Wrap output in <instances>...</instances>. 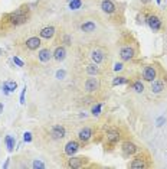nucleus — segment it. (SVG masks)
I'll return each mask as SVG.
<instances>
[{
  "mask_svg": "<svg viewBox=\"0 0 167 169\" xmlns=\"http://www.w3.org/2000/svg\"><path fill=\"white\" fill-rule=\"evenodd\" d=\"M28 18H29L28 10L23 9V7H20V9L12 12V13L7 16V20H9L10 25H14V26H17V25L25 23V22L28 20Z\"/></svg>",
  "mask_w": 167,
  "mask_h": 169,
  "instance_id": "nucleus-1",
  "label": "nucleus"
},
{
  "mask_svg": "<svg viewBox=\"0 0 167 169\" xmlns=\"http://www.w3.org/2000/svg\"><path fill=\"white\" fill-rule=\"evenodd\" d=\"M147 25L148 28L151 29L153 32H158L160 29H161V19L156 16V14H151V16H148L147 18Z\"/></svg>",
  "mask_w": 167,
  "mask_h": 169,
  "instance_id": "nucleus-2",
  "label": "nucleus"
},
{
  "mask_svg": "<svg viewBox=\"0 0 167 169\" xmlns=\"http://www.w3.org/2000/svg\"><path fill=\"white\" fill-rule=\"evenodd\" d=\"M98 90H100V80L95 78V75L85 81V91H88V93H95Z\"/></svg>",
  "mask_w": 167,
  "mask_h": 169,
  "instance_id": "nucleus-3",
  "label": "nucleus"
},
{
  "mask_svg": "<svg viewBox=\"0 0 167 169\" xmlns=\"http://www.w3.org/2000/svg\"><path fill=\"white\" fill-rule=\"evenodd\" d=\"M65 135H66V130H65V127L61 126V124H56V126H53L52 129H51V136H52V139H55V140L63 139Z\"/></svg>",
  "mask_w": 167,
  "mask_h": 169,
  "instance_id": "nucleus-4",
  "label": "nucleus"
},
{
  "mask_svg": "<svg viewBox=\"0 0 167 169\" xmlns=\"http://www.w3.org/2000/svg\"><path fill=\"white\" fill-rule=\"evenodd\" d=\"M156 75H157V72H156V68H154V66H151V65H147L143 70V80L144 81L151 82L153 80H156Z\"/></svg>",
  "mask_w": 167,
  "mask_h": 169,
  "instance_id": "nucleus-5",
  "label": "nucleus"
},
{
  "mask_svg": "<svg viewBox=\"0 0 167 169\" xmlns=\"http://www.w3.org/2000/svg\"><path fill=\"white\" fill-rule=\"evenodd\" d=\"M92 136H94V131H92V129H89V127H84V129H81L79 133H78V139L81 142H84V143L89 142Z\"/></svg>",
  "mask_w": 167,
  "mask_h": 169,
  "instance_id": "nucleus-6",
  "label": "nucleus"
},
{
  "mask_svg": "<svg viewBox=\"0 0 167 169\" xmlns=\"http://www.w3.org/2000/svg\"><path fill=\"white\" fill-rule=\"evenodd\" d=\"M78 150H79V143H78L77 140H71L65 145V153H66L69 158L75 155Z\"/></svg>",
  "mask_w": 167,
  "mask_h": 169,
  "instance_id": "nucleus-7",
  "label": "nucleus"
},
{
  "mask_svg": "<svg viewBox=\"0 0 167 169\" xmlns=\"http://www.w3.org/2000/svg\"><path fill=\"white\" fill-rule=\"evenodd\" d=\"M101 9H102L104 13L111 14V13H114L115 12L117 6H115V3L112 0H102V2H101Z\"/></svg>",
  "mask_w": 167,
  "mask_h": 169,
  "instance_id": "nucleus-8",
  "label": "nucleus"
},
{
  "mask_svg": "<svg viewBox=\"0 0 167 169\" xmlns=\"http://www.w3.org/2000/svg\"><path fill=\"white\" fill-rule=\"evenodd\" d=\"M137 150H139V147H137V145H134L133 142H124V143H123V152H124L127 156L135 155Z\"/></svg>",
  "mask_w": 167,
  "mask_h": 169,
  "instance_id": "nucleus-9",
  "label": "nucleus"
},
{
  "mask_svg": "<svg viewBox=\"0 0 167 169\" xmlns=\"http://www.w3.org/2000/svg\"><path fill=\"white\" fill-rule=\"evenodd\" d=\"M120 58L121 61H130L134 58V49L131 46H124L120 51Z\"/></svg>",
  "mask_w": 167,
  "mask_h": 169,
  "instance_id": "nucleus-10",
  "label": "nucleus"
},
{
  "mask_svg": "<svg viewBox=\"0 0 167 169\" xmlns=\"http://www.w3.org/2000/svg\"><path fill=\"white\" fill-rule=\"evenodd\" d=\"M40 38L38 36H32V38H28L26 39V48L30 49V51H36L39 46H40Z\"/></svg>",
  "mask_w": 167,
  "mask_h": 169,
  "instance_id": "nucleus-11",
  "label": "nucleus"
},
{
  "mask_svg": "<svg viewBox=\"0 0 167 169\" xmlns=\"http://www.w3.org/2000/svg\"><path fill=\"white\" fill-rule=\"evenodd\" d=\"M55 28L53 26H45V28L40 29V32H39V36L43 38V39H52L55 36Z\"/></svg>",
  "mask_w": 167,
  "mask_h": 169,
  "instance_id": "nucleus-12",
  "label": "nucleus"
},
{
  "mask_svg": "<svg viewBox=\"0 0 167 169\" xmlns=\"http://www.w3.org/2000/svg\"><path fill=\"white\" fill-rule=\"evenodd\" d=\"M118 140H120V131L118 130L111 129V130L107 131V142H108V145H115Z\"/></svg>",
  "mask_w": 167,
  "mask_h": 169,
  "instance_id": "nucleus-13",
  "label": "nucleus"
},
{
  "mask_svg": "<svg viewBox=\"0 0 167 169\" xmlns=\"http://www.w3.org/2000/svg\"><path fill=\"white\" fill-rule=\"evenodd\" d=\"M84 165H85V159H84V158H75V156H71V159L68 160V166H69V168H74V169L82 168Z\"/></svg>",
  "mask_w": 167,
  "mask_h": 169,
  "instance_id": "nucleus-14",
  "label": "nucleus"
},
{
  "mask_svg": "<svg viewBox=\"0 0 167 169\" xmlns=\"http://www.w3.org/2000/svg\"><path fill=\"white\" fill-rule=\"evenodd\" d=\"M52 55L58 62H61L66 58V49H65V46H58V48H55V51L52 52Z\"/></svg>",
  "mask_w": 167,
  "mask_h": 169,
  "instance_id": "nucleus-15",
  "label": "nucleus"
},
{
  "mask_svg": "<svg viewBox=\"0 0 167 169\" xmlns=\"http://www.w3.org/2000/svg\"><path fill=\"white\" fill-rule=\"evenodd\" d=\"M52 52H51V49H48V48H43V49H40L38 54V58L40 62H49V59L52 58Z\"/></svg>",
  "mask_w": 167,
  "mask_h": 169,
  "instance_id": "nucleus-16",
  "label": "nucleus"
},
{
  "mask_svg": "<svg viewBox=\"0 0 167 169\" xmlns=\"http://www.w3.org/2000/svg\"><path fill=\"white\" fill-rule=\"evenodd\" d=\"M91 59H92V62H95V64H101V62L104 61V52L101 51V49H94V51L91 52Z\"/></svg>",
  "mask_w": 167,
  "mask_h": 169,
  "instance_id": "nucleus-17",
  "label": "nucleus"
},
{
  "mask_svg": "<svg viewBox=\"0 0 167 169\" xmlns=\"http://www.w3.org/2000/svg\"><path fill=\"white\" fill-rule=\"evenodd\" d=\"M163 90H164V81L163 80H153L151 81V91H153L154 94L161 93Z\"/></svg>",
  "mask_w": 167,
  "mask_h": 169,
  "instance_id": "nucleus-18",
  "label": "nucleus"
},
{
  "mask_svg": "<svg viewBox=\"0 0 167 169\" xmlns=\"http://www.w3.org/2000/svg\"><path fill=\"white\" fill-rule=\"evenodd\" d=\"M95 29H97V25H95V22H92V20H86V22H84V23L81 25V30H84V32H86V33L94 32Z\"/></svg>",
  "mask_w": 167,
  "mask_h": 169,
  "instance_id": "nucleus-19",
  "label": "nucleus"
},
{
  "mask_svg": "<svg viewBox=\"0 0 167 169\" xmlns=\"http://www.w3.org/2000/svg\"><path fill=\"white\" fill-rule=\"evenodd\" d=\"M130 168L133 169H141V168H146V162L141 156H137V158H134L133 162L130 163Z\"/></svg>",
  "mask_w": 167,
  "mask_h": 169,
  "instance_id": "nucleus-20",
  "label": "nucleus"
},
{
  "mask_svg": "<svg viewBox=\"0 0 167 169\" xmlns=\"http://www.w3.org/2000/svg\"><path fill=\"white\" fill-rule=\"evenodd\" d=\"M86 72H88V75H91V77H94V75H97L98 72H100V68H98V64H95V62H92V64H89V65L86 66Z\"/></svg>",
  "mask_w": 167,
  "mask_h": 169,
  "instance_id": "nucleus-21",
  "label": "nucleus"
},
{
  "mask_svg": "<svg viewBox=\"0 0 167 169\" xmlns=\"http://www.w3.org/2000/svg\"><path fill=\"white\" fill-rule=\"evenodd\" d=\"M5 143H6V147H7V150H9V152H12V150L14 149V145H16V139H14L13 136H6Z\"/></svg>",
  "mask_w": 167,
  "mask_h": 169,
  "instance_id": "nucleus-22",
  "label": "nucleus"
},
{
  "mask_svg": "<svg viewBox=\"0 0 167 169\" xmlns=\"http://www.w3.org/2000/svg\"><path fill=\"white\" fill-rule=\"evenodd\" d=\"M133 90L135 93H143L144 91V84L141 81H134L133 82Z\"/></svg>",
  "mask_w": 167,
  "mask_h": 169,
  "instance_id": "nucleus-23",
  "label": "nucleus"
},
{
  "mask_svg": "<svg viewBox=\"0 0 167 169\" xmlns=\"http://www.w3.org/2000/svg\"><path fill=\"white\" fill-rule=\"evenodd\" d=\"M123 84H127V78L125 77H115L112 80V85L117 87V85H123Z\"/></svg>",
  "mask_w": 167,
  "mask_h": 169,
  "instance_id": "nucleus-24",
  "label": "nucleus"
},
{
  "mask_svg": "<svg viewBox=\"0 0 167 169\" xmlns=\"http://www.w3.org/2000/svg\"><path fill=\"white\" fill-rule=\"evenodd\" d=\"M81 6H82L81 0H71V2H69V9L71 10H78Z\"/></svg>",
  "mask_w": 167,
  "mask_h": 169,
  "instance_id": "nucleus-25",
  "label": "nucleus"
},
{
  "mask_svg": "<svg viewBox=\"0 0 167 169\" xmlns=\"http://www.w3.org/2000/svg\"><path fill=\"white\" fill-rule=\"evenodd\" d=\"M101 108H102V104H94L92 108H91V113H92L94 116H100V114H101Z\"/></svg>",
  "mask_w": 167,
  "mask_h": 169,
  "instance_id": "nucleus-26",
  "label": "nucleus"
},
{
  "mask_svg": "<svg viewBox=\"0 0 167 169\" xmlns=\"http://www.w3.org/2000/svg\"><path fill=\"white\" fill-rule=\"evenodd\" d=\"M6 82H7V87H9L10 93H14L17 90V82L16 81H6Z\"/></svg>",
  "mask_w": 167,
  "mask_h": 169,
  "instance_id": "nucleus-27",
  "label": "nucleus"
},
{
  "mask_svg": "<svg viewBox=\"0 0 167 169\" xmlns=\"http://www.w3.org/2000/svg\"><path fill=\"white\" fill-rule=\"evenodd\" d=\"M32 166H33L35 169H43V168H45V163H43L42 160L35 159V160H33V163H32Z\"/></svg>",
  "mask_w": 167,
  "mask_h": 169,
  "instance_id": "nucleus-28",
  "label": "nucleus"
},
{
  "mask_svg": "<svg viewBox=\"0 0 167 169\" xmlns=\"http://www.w3.org/2000/svg\"><path fill=\"white\" fill-rule=\"evenodd\" d=\"M55 77H56V80H63L66 77V72H65V70H58Z\"/></svg>",
  "mask_w": 167,
  "mask_h": 169,
  "instance_id": "nucleus-29",
  "label": "nucleus"
},
{
  "mask_svg": "<svg viewBox=\"0 0 167 169\" xmlns=\"http://www.w3.org/2000/svg\"><path fill=\"white\" fill-rule=\"evenodd\" d=\"M23 140L26 142V143H30V142H32V133H30V131H25L23 133Z\"/></svg>",
  "mask_w": 167,
  "mask_h": 169,
  "instance_id": "nucleus-30",
  "label": "nucleus"
},
{
  "mask_svg": "<svg viewBox=\"0 0 167 169\" xmlns=\"http://www.w3.org/2000/svg\"><path fill=\"white\" fill-rule=\"evenodd\" d=\"M164 123H166V117H164V116H160V117L156 120V126H157V127H161Z\"/></svg>",
  "mask_w": 167,
  "mask_h": 169,
  "instance_id": "nucleus-31",
  "label": "nucleus"
},
{
  "mask_svg": "<svg viewBox=\"0 0 167 169\" xmlns=\"http://www.w3.org/2000/svg\"><path fill=\"white\" fill-rule=\"evenodd\" d=\"M26 90H28V87H26V84H25L23 90H22V93H20V104H25V95H26Z\"/></svg>",
  "mask_w": 167,
  "mask_h": 169,
  "instance_id": "nucleus-32",
  "label": "nucleus"
},
{
  "mask_svg": "<svg viewBox=\"0 0 167 169\" xmlns=\"http://www.w3.org/2000/svg\"><path fill=\"white\" fill-rule=\"evenodd\" d=\"M124 65H123V62H115L114 64V71L115 72H118V71H123Z\"/></svg>",
  "mask_w": 167,
  "mask_h": 169,
  "instance_id": "nucleus-33",
  "label": "nucleus"
},
{
  "mask_svg": "<svg viewBox=\"0 0 167 169\" xmlns=\"http://www.w3.org/2000/svg\"><path fill=\"white\" fill-rule=\"evenodd\" d=\"M13 62L16 64L17 66H23L25 65V62L20 59V58H17V56H13Z\"/></svg>",
  "mask_w": 167,
  "mask_h": 169,
  "instance_id": "nucleus-34",
  "label": "nucleus"
},
{
  "mask_svg": "<svg viewBox=\"0 0 167 169\" xmlns=\"http://www.w3.org/2000/svg\"><path fill=\"white\" fill-rule=\"evenodd\" d=\"M2 90H3L5 95H9V94H10V90H9V87H7V82H3V87H2Z\"/></svg>",
  "mask_w": 167,
  "mask_h": 169,
  "instance_id": "nucleus-35",
  "label": "nucleus"
},
{
  "mask_svg": "<svg viewBox=\"0 0 167 169\" xmlns=\"http://www.w3.org/2000/svg\"><path fill=\"white\" fill-rule=\"evenodd\" d=\"M63 41H65L66 45H71V38H69V36H65V38H63Z\"/></svg>",
  "mask_w": 167,
  "mask_h": 169,
  "instance_id": "nucleus-36",
  "label": "nucleus"
},
{
  "mask_svg": "<svg viewBox=\"0 0 167 169\" xmlns=\"http://www.w3.org/2000/svg\"><path fill=\"white\" fill-rule=\"evenodd\" d=\"M7 166H9V159H6L5 165H3V168H7Z\"/></svg>",
  "mask_w": 167,
  "mask_h": 169,
  "instance_id": "nucleus-37",
  "label": "nucleus"
},
{
  "mask_svg": "<svg viewBox=\"0 0 167 169\" xmlns=\"http://www.w3.org/2000/svg\"><path fill=\"white\" fill-rule=\"evenodd\" d=\"M3 111V104H0V113Z\"/></svg>",
  "mask_w": 167,
  "mask_h": 169,
  "instance_id": "nucleus-38",
  "label": "nucleus"
},
{
  "mask_svg": "<svg viewBox=\"0 0 167 169\" xmlns=\"http://www.w3.org/2000/svg\"><path fill=\"white\" fill-rule=\"evenodd\" d=\"M150 0H141V3H148Z\"/></svg>",
  "mask_w": 167,
  "mask_h": 169,
  "instance_id": "nucleus-39",
  "label": "nucleus"
},
{
  "mask_svg": "<svg viewBox=\"0 0 167 169\" xmlns=\"http://www.w3.org/2000/svg\"><path fill=\"white\" fill-rule=\"evenodd\" d=\"M156 2H157V3H158V5H160V3H161V0H156Z\"/></svg>",
  "mask_w": 167,
  "mask_h": 169,
  "instance_id": "nucleus-40",
  "label": "nucleus"
},
{
  "mask_svg": "<svg viewBox=\"0 0 167 169\" xmlns=\"http://www.w3.org/2000/svg\"><path fill=\"white\" fill-rule=\"evenodd\" d=\"M0 54H2V49H0Z\"/></svg>",
  "mask_w": 167,
  "mask_h": 169,
  "instance_id": "nucleus-41",
  "label": "nucleus"
},
{
  "mask_svg": "<svg viewBox=\"0 0 167 169\" xmlns=\"http://www.w3.org/2000/svg\"><path fill=\"white\" fill-rule=\"evenodd\" d=\"M68 2H71V0H68Z\"/></svg>",
  "mask_w": 167,
  "mask_h": 169,
  "instance_id": "nucleus-42",
  "label": "nucleus"
}]
</instances>
